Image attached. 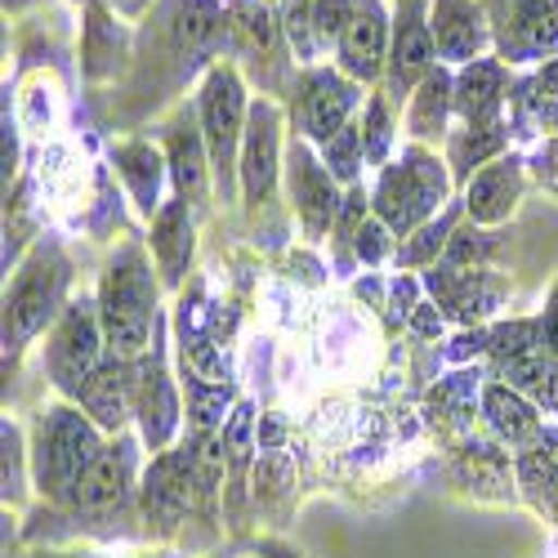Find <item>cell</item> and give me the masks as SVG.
Segmentation results:
<instances>
[{
  "label": "cell",
  "instance_id": "6da1fadb",
  "mask_svg": "<svg viewBox=\"0 0 558 558\" xmlns=\"http://www.w3.org/2000/svg\"><path fill=\"white\" fill-rule=\"evenodd\" d=\"M161 272L148 259L144 242H125L104 277H99V317H104V336H108V353L117 357H144L157 340L161 327Z\"/></svg>",
  "mask_w": 558,
  "mask_h": 558
},
{
  "label": "cell",
  "instance_id": "7a4b0ae2",
  "mask_svg": "<svg viewBox=\"0 0 558 558\" xmlns=\"http://www.w3.org/2000/svg\"><path fill=\"white\" fill-rule=\"evenodd\" d=\"M108 442L112 438L72 398L40 407L32 425V492L45 505H63V496L108 451Z\"/></svg>",
  "mask_w": 558,
  "mask_h": 558
},
{
  "label": "cell",
  "instance_id": "3957f363",
  "mask_svg": "<svg viewBox=\"0 0 558 558\" xmlns=\"http://www.w3.org/2000/svg\"><path fill=\"white\" fill-rule=\"evenodd\" d=\"M72 259L59 238H40L14 268L5 287V357H19L40 331H50L68 308Z\"/></svg>",
  "mask_w": 558,
  "mask_h": 558
},
{
  "label": "cell",
  "instance_id": "277c9868",
  "mask_svg": "<svg viewBox=\"0 0 558 558\" xmlns=\"http://www.w3.org/2000/svg\"><path fill=\"white\" fill-rule=\"evenodd\" d=\"M456 179L447 170V157H438L425 144H407L402 157H393L371 189V215H376L393 238H411L421 223L442 215L451 206Z\"/></svg>",
  "mask_w": 558,
  "mask_h": 558
},
{
  "label": "cell",
  "instance_id": "5b68a950",
  "mask_svg": "<svg viewBox=\"0 0 558 558\" xmlns=\"http://www.w3.org/2000/svg\"><path fill=\"white\" fill-rule=\"evenodd\" d=\"M197 117H202L206 153H210L215 202L232 206V202H238V193H242L238 161H242V138H246V117H251L246 81H242V72L232 68V63H215V68L202 76Z\"/></svg>",
  "mask_w": 558,
  "mask_h": 558
},
{
  "label": "cell",
  "instance_id": "8992f818",
  "mask_svg": "<svg viewBox=\"0 0 558 558\" xmlns=\"http://www.w3.org/2000/svg\"><path fill=\"white\" fill-rule=\"evenodd\" d=\"M138 514L144 536L153 541H183L197 514V447L193 438H179L170 451H157L138 478Z\"/></svg>",
  "mask_w": 558,
  "mask_h": 558
},
{
  "label": "cell",
  "instance_id": "52a82bcc",
  "mask_svg": "<svg viewBox=\"0 0 558 558\" xmlns=\"http://www.w3.org/2000/svg\"><path fill=\"white\" fill-rule=\"evenodd\" d=\"M104 357H108V336H104L99 300L89 295L68 300L63 317L45 336V376L59 389V398H72L99 371Z\"/></svg>",
  "mask_w": 558,
  "mask_h": 558
},
{
  "label": "cell",
  "instance_id": "ba28073f",
  "mask_svg": "<svg viewBox=\"0 0 558 558\" xmlns=\"http://www.w3.org/2000/svg\"><path fill=\"white\" fill-rule=\"evenodd\" d=\"M362 108H366V95L353 76H344L340 68H304L291 85V134L322 148L331 134L357 121Z\"/></svg>",
  "mask_w": 558,
  "mask_h": 558
},
{
  "label": "cell",
  "instance_id": "9c48e42d",
  "mask_svg": "<svg viewBox=\"0 0 558 558\" xmlns=\"http://www.w3.org/2000/svg\"><path fill=\"white\" fill-rule=\"evenodd\" d=\"M134 425L153 456L170 451L183 429V389L170 380V362H166V317L157 327L153 349L134 357Z\"/></svg>",
  "mask_w": 558,
  "mask_h": 558
},
{
  "label": "cell",
  "instance_id": "30bf717a",
  "mask_svg": "<svg viewBox=\"0 0 558 558\" xmlns=\"http://www.w3.org/2000/svg\"><path fill=\"white\" fill-rule=\"evenodd\" d=\"M287 193H291V210H295V219L304 228V238L308 242H327L336 232L340 206H344V189L327 170L322 153L300 134L287 138Z\"/></svg>",
  "mask_w": 558,
  "mask_h": 558
},
{
  "label": "cell",
  "instance_id": "8fae6325",
  "mask_svg": "<svg viewBox=\"0 0 558 558\" xmlns=\"http://www.w3.org/2000/svg\"><path fill=\"white\" fill-rule=\"evenodd\" d=\"M492 50L505 68L558 59V0H496Z\"/></svg>",
  "mask_w": 558,
  "mask_h": 558
},
{
  "label": "cell",
  "instance_id": "7c38bea8",
  "mask_svg": "<svg viewBox=\"0 0 558 558\" xmlns=\"http://www.w3.org/2000/svg\"><path fill=\"white\" fill-rule=\"evenodd\" d=\"M421 282H425L429 300L447 313V322H456L460 331L492 327V317L505 308V295H509V282L496 268H456L447 259L425 268Z\"/></svg>",
  "mask_w": 558,
  "mask_h": 558
},
{
  "label": "cell",
  "instance_id": "4fadbf2b",
  "mask_svg": "<svg viewBox=\"0 0 558 558\" xmlns=\"http://www.w3.org/2000/svg\"><path fill=\"white\" fill-rule=\"evenodd\" d=\"M287 174V148H282V108L277 99L259 95L251 104L246 117V138H242V161H238V179H242V202L251 215H259L272 193L277 179Z\"/></svg>",
  "mask_w": 558,
  "mask_h": 558
},
{
  "label": "cell",
  "instance_id": "5bb4252c",
  "mask_svg": "<svg viewBox=\"0 0 558 558\" xmlns=\"http://www.w3.org/2000/svg\"><path fill=\"white\" fill-rule=\"evenodd\" d=\"M429 5L434 0H398L393 5V36H389V72H385V95L393 104H407L434 68V32H429Z\"/></svg>",
  "mask_w": 558,
  "mask_h": 558
},
{
  "label": "cell",
  "instance_id": "9a60e30c",
  "mask_svg": "<svg viewBox=\"0 0 558 558\" xmlns=\"http://www.w3.org/2000/svg\"><path fill=\"white\" fill-rule=\"evenodd\" d=\"M228 23H232V54H242L259 72V89L268 99H277L282 89L295 85L291 59L282 50L287 32H277L264 0H228Z\"/></svg>",
  "mask_w": 558,
  "mask_h": 558
},
{
  "label": "cell",
  "instance_id": "2e32d148",
  "mask_svg": "<svg viewBox=\"0 0 558 558\" xmlns=\"http://www.w3.org/2000/svg\"><path fill=\"white\" fill-rule=\"evenodd\" d=\"M166 166H170V183L174 197L189 202L193 210L210 206L215 193V174H210V153H206V134H202V117L197 104H179L166 121Z\"/></svg>",
  "mask_w": 558,
  "mask_h": 558
},
{
  "label": "cell",
  "instance_id": "e0dca14e",
  "mask_svg": "<svg viewBox=\"0 0 558 558\" xmlns=\"http://www.w3.org/2000/svg\"><path fill=\"white\" fill-rule=\"evenodd\" d=\"M389 36L393 14H385L380 0H353L349 27L336 45V68L357 85H380L389 72Z\"/></svg>",
  "mask_w": 558,
  "mask_h": 558
},
{
  "label": "cell",
  "instance_id": "ac0fdd59",
  "mask_svg": "<svg viewBox=\"0 0 558 558\" xmlns=\"http://www.w3.org/2000/svg\"><path fill=\"white\" fill-rule=\"evenodd\" d=\"M451 483L487 505L523 500L514 478V451H505V442L496 438H464L460 447H451Z\"/></svg>",
  "mask_w": 558,
  "mask_h": 558
},
{
  "label": "cell",
  "instance_id": "d6986e66",
  "mask_svg": "<svg viewBox=\"0 0 558 558\" xmlns=\"http://www.w3.org/2000/svg\"><path fill=\"white\" fill-rule=\"evenodd\" d=\"M527 157L523 153H505L492 166H483L470 183H464V219L478 228H500L514 219L523 193H527Z\"/></svg>",
  "mask_w": 558,
  "mask_h": 558
},
{
  "label": "cell",
  "instance_id": "ffe728a7",
  "mask_svg": "<svg viewBox=\"0 0 558 558\" xmlns=\"http://www.w3.org/2000/svg\"><path fill=\"white\" fill-rule=\"evenodd\" d=\"M509 95H514V68H505L496 54L456 68L451 104L460 125H496L509 117Z\"/></svg>",
  "mask_w": 558,
  "mask_h": 558
},
{
  "label": "cell",
  "instance_id": "44dd1931",
  "mask_svg": "<svg viewBox=\"0 0 558 558\" xmlns=\"http://www.w3.org/2000/svg\"><path fill=\"white\" fill-rule=\"evenodd\" d=\"M429 32H434L438 63H447V68L487 59V50H492V14L478 0H434Z\"/></svg>",
  "mask_w": 558,
  "mask_h": 558
},
{
  "label": "cell",
  "instance_id": "7402d4cb",
  "mask_svg": "<svg viewBox=\"0 0 558 558\" xmlns=\"http://www.w3.org/2000/svg\"><path fill=\"white\" fill-rule=\"evenodd\" d=\"M72 402H76L108 438L125 434L130 421H134V362L108 353V357L99 362L95 376H89V380L72 393Z\"/></svg>",
  "mask_w": 558,
  "mask_h": 558
},
{
  "label": "cell",
  "instance_id": "603a6c76",
  "mask_svg": "<svg viewBox=\"0 0 558 558\" xmlns=\"http://www.w3.org/2000/svg\"><path fill=\"white\" fill-rule=\"evenodd\" d=\"M197 210L189 202L170 197L153 228H148V246H153V264L161 272V287L166 291H183V277L193 272V255H197Z\"/></svg>",
  "mask_w": 558,
  "mask_h": 558
},
{
  "label": "cell",
  "instance_id": "cb8c5ba5",
  "mask_svg": "<svg viewBox=\"0 0 558 558\" xmlns=\"http://www.w3.org/2000/svg\"><path fill=\"white\" fill-rule=\"evenodd\" d=\"M509 130L514 138H558V59L532 68L523 81H514L509 95Z\"/></svg>",
  "mask_w": 558,
  "mask_h": 558
},
{
  "label": "cell",
  "instance_id": "d4e9b609",
  "mask_svg": "<svg viewBox=\"0 0 558 558\" xmlns=\"http://www.w3.org/2000/svg\"><path fill=\"white\" fill-rule=\"evenodd\" d=\"M483 421H487V434L496 442H505L509 451H523V447L541 442L545 429H549L541 407L527 393H519L514 385H505V380H487L483 385Z\"/></svg>",
  "mask_w": 558,
  "mask_h": 558
},
{
  "label": "cell",
  "instance_id": "484cf974",
  "mask_svg": "<svg viewBox=\"0 0 558 558\" xmlns=\"http://www.w3.org/2000/svg\"><path fill=\"white\" fill-rule=\"evenodd\" d=\"M112 166H117V174H121V183H125V193L134 197L138 215L153 223L157 210L170 202V197H161L166 179H170L166 153L153 144V138H121V144L112 148Z\"/></svg>",
  "mask_w": 558,
  "mask_h": 558
},
{
  "label": "cell",
  "instance_id": "4316f807",
  "mask_svg": "<svg viewBox=\"0 0 558 558\" xmlns=\"http://www.w3.org/2000/svg\"><path fill=\"white\" fill-rule=\"evenodd\" d=\"M483 376L478 371H456V376L438 380L429 389V425L451 442L460 447L464 438H474V425H478V415H483Z\"/></svg>",
  "mask_w": 558,
  "mask_h": 558
},
{
  "label": "cell",
  "instance_id": "83f0119b",
  "mask_svg": "<svg viewBox=\"0 0 558 558\" xmlns=\"http://www.w3.org/2000/svg\"><path fill=\"white\" fill-rule=\"evenodd\" d=\"M451 85H456V72L447 63H438L421 85H415V95L407 99V138L411 144H425V148L447 144L451 117H456Z\"/></svg>",
  "mask_w": 558,
  "mask_h": 558
},
{
  "label": "cell",
  "instance_id": "f1b7e54d",
  "mask_svg": "<svg viewBox=\"0 0 558 558\" xmlns=\"http://www.w3.org/2000/svg\"><path fill=\"white\" fill-rule=\"evenodd\" d=\"M509 138H514V130H509V117L496 121V125H456L447 134V170L456 179V189L464 193V183H470L483 166H492L496 157L509 153Z\"/></svg>",
  "mask_w": 558,
  "mask_h": 558
},
{
  "label": "cell",
  "instance_id": "f546056e",
  "mask_svg": "<svg viewBox=\"0 0 558 558\" xmlns=\"http://www.w3.org/2000/svg\"><path fill=\"white\" fill-rule=\"evenodd\" d=\"M514 478H519V496L536 514L558 523V434L554 429H545L541 442L514 451Z\"/></svg>",
  "mask_w": 558,
  "mask_h": 558
},
{
  "label": "cell",
  "instance_id": "4dcf8cb0",
  "mask_svg": "<svg viewBox=\"0 0 558 558\" xmlns=\"http://www.w3.org/2000/svg\"><path fill=\"white\" fill-rule=\"evenodd\" d=\"M460 223H464V197H451V206H447L442 215H434L429 223L415 228L411 238L398 242L393 264L407 268V272H415V268H434V264L447 255V246H451V238H456V228H460Z\"/></svg>",
  "mask_w": 558,
  "mask_h": 558
},
{
  "label": "cell",
  "instance_id": "1f68e13d",
  "mask_svg": "<svg viewBox=\"0 0 558 558\" xmlns=\"http://www.w3.org/2000/svg\"><path fill=\"white\" fill-rule=\"evenodd\" d=\"M179 389H183V411H189V434H219L242 402L238 385H206L193 371H179Z\"/></svg>",
  "mask_w": 558,
  "mask_h": 558
},
{
  "label": "cell",
  "instance_id": "d6a6232c",
  "mask_svg": "<svg viewBox=\"0 0 558 558\" xmlns=\"http://www.w3.org/2000/svg\"><path fill=\"white\" fill-rule=\"evenodd\" d=\"M81 68H85V76L89 81H104V76H112L117 68H121V59H125V32H121V23H112V14L108 10H99V5H89V23H85V50H81Z\"/></svg>",
  "mask_w": 558,
  "mask_h": 558
},
{
  "label": "cell",
  "instance_id": "836d02e7",
  "mask_svg": "<svg viewBox=\"0 0 558 558\" xmlns=\"http://www.w3.org/2000/svg\"><path fill=\"white\" fill-rule=\"evenodd\" d=\"M398 104L376 89V95H366V108H362V153H366V166H389L393 161V138H398Z\"/></svg>",
  "mask_w": 558,
  "mask_h": 558
},
{
  "label": "cell",
  "instance_id": "e575fe53",
  "mask_svg": "<svg viewBox=\"0 0 558 558\" xmlns=\"http://www.w3.org/2000/svg\"><path fill=\"white\" fill-rule=\"evenodd\" d=\"M317 153H322V161H327V170L336 174L340 189H353V183H362V166H366V153H362V121H349V125H344L340 134H331Z\"/></svg>",
  "mask_w": 558,
  "mask_h": 558
},
{
  "label": "cell",
  "instance_id": "d590c367",
  "mask_svg": "<svg viewBox=\"0 0 558 558\" xmlns=\"http://www.w3.org/2000/svg\"><path fill=\"white\" fill-rule=\"evenodd\" d=\"M505 246V238L496 228H478V223H470L464 219L460 228H456V238H451V246H447V264H456V268H492V259H496V251Z\"/></svg>",
  "mask_w": 558,
  "mask_h": 558
},
{
  "label": "cell",
  "instance_id": "8d00e7d4",
  "mask_svg": "<svg viewBox=\"0 0 558 558\" xmlns=\"http://www.w3.org/2000/svg\"><path fill=\"white\" fill-rule=\"evenodd\" d=\"M5 460H0V474H5V505H23L27 487H32V451L23 447V429L14 421H5Z\"/></svg>",
  "mask_w": 558,
  "mask_h": 558
},
{
  "label": "cell",
  "instance_id": "74e56055",
  "mask_svg": "<svg viewBox=\"0 0 558 558\" xmlns=\"http://www.w3.org/2000/svg\"><path fill=\"white\" fill-rule=\"evenodd\" d=\"M393 255H398V238H393V232H389L376 215H371V219L362 223V232L353 238V259L366 264V268H380V264H389Z\"/></svg>",
  "mask_w": 558,
  "mask_h": 558
},
{
  "label": "cell",
  "instance_id": "f35d334b",
  "mask_svg": "<svg viewBox=\"0 0 558 558\" xmlns=\"http://www.w3.org/2000/svg\"><path fill=\"white\" fill-rule=\"evenodd\" d=\"M353 14V0H313V36H317V50H331L340 45L344 27Z\"/></svg>",
  "mask_w": 558,
  "mask_h": 558
},
{
  "label": "cell",
  "instance_id": "ab89813d",
  "mask_svg": "<svg viewBox=\"0 0 558 558\" xmlns=\"http://www.w3.org/2000/svg\"><path fill=\"white\" fill-rule=\"evenodd\" d=\"M527 174L536 179V189L558 197V138H545L536 148V157H527Z\"/></svg>",
  "mask_w": 558,
  "mask_h": 558
},
{
  "label": "cell",
  "instance_id": "60d3db41",
  "mask_svg": "<svg viewBox=\"0 0 558 558\" xmlns=\"http://www.w3.org/2000/svg\"><path fill=\"white\" fill-rule=\"evenodd\" d=\"M407 327H411V336H421V340H438L447 331V313L434 300H421V304H415V313L407 317Z\"/></svg>",
  "mask_w": 558,
  "mask_h": 558
},
{
  "label": "cell",
  "instance_id": "b9f144b4",
  "mask_svg": "<svg viewBox=\"0 0 558 558\" xmlns=\"http://www.w3.org/2000/svg\"><path fill=\"white\" fill-rule=\"evenodd\" d=\"M541 336H545V353L558 357V282L549 287L545 308H541Z\"/></svg>",
  "mask_w": 558,
  "mask_h": 558
},
{
  "label": "cell",
  "instance_id": "7bdbcfd3",
  "mask_svg": "<svg viewBox=\"0 0 558 558\" xmlns=\"http://www.w3.org/2000/svg\"><path fill=\"white\" fill-rule=\"evenodd\" d=\"M23 558H117V554H81V549H50V545H40ZM130 558H166V554H130Z\"/></svg>",
  "mask_w": 558,
  "mask_h": 558
},
{
  "label": "cell",
  "instance_id": "ee69618b",
  "mask_svg": "<svg viewBox=\"0 0 558 558\" xmlns=\"http://www.w3.org/2000/svg\"><path fill=\"white\" fill-rule=\"evenodd\" d=\"M255 554H259V558H304V554H300L295 545H287V541H259Z\"/></svg>",
  "mask_w": 558,
  "mask_h": 558
},
{
  "label": "cell",
  "instance_id": "f6af8a7d",
  "mask_svg": "<svg viewBox=\"0 0 558 558\" xmlns=\"http://www.w3.org/2000/svg\"><path fill=\"white\" fill-rule=\"evenodd\" d=\"M144 5H148V0H112V10H121L125 19H134V14H144Z\"/></svg>",
  "mask_w": 558,
  "mask_h": 558
},
{
  "label": "cell",
  "instance_id": "bcb514c9",
  "mask_svg": "<svg viewBox=\"0 0 558 558\" xmlns=\"http://www.w3.org/2000/svg\"><path fill=\"white\" fill-rule=\"evenodd\" d=\"M5 5H10V10H19V5H23V0H5Z\"/></svg>",
  "mask_w": 558,
  "mask_h": 558
},
{
  "label": "cell",
  "instance_id": "7dc6e473",
  "mask_svg": "<svg viewBox=\"0 0 558 558\" xmlns=\"http://www.w3.org/2000/svg\"><path fill=\"white\" fill-rule=\"evenodd\" d=\"M85 5H95V0H85Z\"/></svg>",
  "mask_w": 558,
  "mask_h": 558
}]
</instances>
